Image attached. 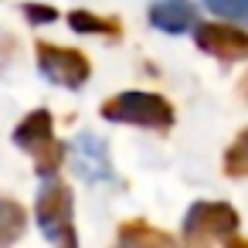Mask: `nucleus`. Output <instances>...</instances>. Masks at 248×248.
<instances>
[{
  "label": "nucleus",
  "instance_id": "12",
  "mask_svg": "<svg viewBox=\"0 0 248 248\" xmlns=\"http://www.w3.org/2000/svg\"><path fill=\"white\" fill-rule=\"evenodd\" d=\"M224 173L228 177H245L248 173V129L231 143V150L224 153Z\"/></svg>",
  "mask_w": 248,
  "mask_h": 248
},
{
  "label": "nucleus",
  "instance_id": "13",
  "mask_svg": "<svg viewBox=\"0 0 248 248\" xmlns=\"http://www.w3.org/2000/svg\"><path fill=\"white\" fill-rule=\"evenodd\" d=\"M204 4H207V11H214L217 17L248 28V0H204Z\"/></svg>",
  "mask_w": 248,
  "mask_h": 248
},
{
  "label": "nucleus",
  "instance_id": "2",
  "mask_svg": "<svg viewBox=\"0 0 248 248\" xmlns=\"http://www.w3.org/2000/svg\"><path fill=\"white\" fill-rule=\"evenodd\" d=\"M14 143L34 156V170H38L41 177H51V173L62 167L65 150H62V143L55 140L51 112H48V109H34V112H28V119L14 129Z\"/></svg>",
  "mask_w": 248,
  "mask_h": 248
},
{
  "label": "nucleus",
  "instance_id": "10",
  "mask_svg": "<svg viewBox=\"0 0 248 248\" xmlns=\"http://www.w3.org/2000/svg\"><path fill=\"white\" fill-rule=\"evenodd\" d=\"M28 228V214L17 201H7V197H0V245H11L24 234Z\"/></svg>",
  "mask_w": 248,
  "mask_h": 248
},
{
  "label": "nucleus",
  "instance_id": "3",
  "mask_svg": "<svg viewBox=\"0 0 248 248\" xmlns=\"http://www.w3.org/2000/svg\"><path fill=\"white\" fill-rule=\"evenodd\" d=\"M34 217L45 231L48 241L75 248V228H72V190L62 180H48L38 194L34 204Z\"/></svg>",
  "mask_w": 248,
  "mask_h": 248
},
{
  "label": "nucleus",
  "instance_id": "6",
  "mask_svg": "<svg viewBox=\"0 0 248 248\" xmlns=\"http://www.w3.org/2000/svg\"><path fill=\"white\" fill-rule=\"evenodd\" d=\"M68 156H72V167L82 180H89V184L112 180V160H109V150L99 136H92V133L75 136L68 146Z\"/></svg>",
  "mask_w": 248,
  "mask_h": 248
},
{
  "label": "nucleus",
  "instance_id": "11",
  "mask_svg": "<svg viewBox=\"0 0 248 248\" xmlns=\"http://www.w3.org/2000/svg\"><path fill=\"white\" fill-rule=\"evenodd\" d=\"M68 24L78 34H112V38L123 34V24L116 17H99V14H89V11H72L68 14Z\"/></svg>",
  "mask_w": 248,
  "mask_h": 248
},
{
  "label": "nucleus",
  "instance_id": "1",
  "mask_svg": "<svg viewBox=\"0 0 248 248\" xmlns=\"http://www.w3.org/2000/svg\"><path fill=\"white\" fill-rule=\"evenodd\" d=\"M102 116L112 123L143 126V129H170L173 126V106L153 92H123V95L102 102Z\"/></svg>",
  "mask_w": 248,
  "mask_h": 248
},
{
  "label": "nucleus",
  "instance_id": "14",
  "mask_svg": "<svg viewBox=\"0 0 248 248\" xmlns=\"http://www.w3.org/2000/svg\"><path fill=\"white\" fill-rule=\"evenodd\" d=\"M24 17L34 21V24H48V21H58V11L55 7H41V4H28L24 7Z\"/></svg>",
  "mask_w": 248,
  "mask_h": 248
},
{
  "label": "nucleus",
  "instance_id": "4",
  "mask_svg": "<svg viewBox=\"0 0 248 248\" xmlns=\"http://www.w3.org/2000/svg\"><path fill=\"white\" fill-rule=\"evenodd\" d=\"M238 228V211L231 204H214L201 201L184 214V238L190 245H207V241H231Z\"/></svg>",
  "mask_w": 248,
  "mask_h": 248
},
{
  "label": "nucleus",
  "instance_id": "9",
  "mask_svg": "<svg viewBox=\"0 0 248 248\" xmlns=\"http://www.w3.org/2000/svg\"><path fill=\"white\" fill-rule=\"evenodd\" d=\"M119 241L123 245H136V248H153V245H173V238L160 228H153L150 221L136 217V221H126L119 228Z\"/></svg>",
  "mask_w": 248,
  "mask_h": 248
},
{
  "label": "nucleus",
  "instance_id": "7",
  "mask_svg": "<svg viewBox=\"0 0 248 248\" xmlns=\"http://www.w3.org/2000/svg\"><path fill=\"white\" fill-rule=\"evenodd\" d=\"M194 41H197L201 51H207L221 62L248 58V31L231 28V24H201L194 31Z\"/></svg>",
  "mask_w": 248,
  "mask_h": 248
},
{
  "label": "nucleus",
  "instance_id": "5",
  "mask_svg": "<svg viewBox=\"0 0 248 248\" xmlns=\"http://www.w3.org/2000/svg\"><path fill=\"white\" fill-rule=\"evenodd\" d=\"M38 68L48 82L55 85H65V89H78L85 78H89V58L82 51H72V48H58V45H48V41H38Z\"/></svg>",
  "mask_w": 248,
  "mask_h": 248
},
{
  "label": "nucleus",
  "instance_id": "8",
  "mask_svg": "<svg viewBox=\"0 0 248 248\" xmlns=\"http://www.w3.org/2000/svg\"><path fill=\"white\" fill-rule=\"evenodd\" d=\"M150 21H153V28H160L167 34H184L197 21V11L190 0H156L150 7Z\"/></svg>",
  "mask_w": 248,
  "mask_h": 248
}]
</instances>
